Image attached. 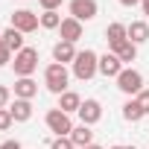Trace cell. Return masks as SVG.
Wrapping results in <instances>:
<instances>
[{
	"mask_svg": "<svg viewBox=\"0 0 149 149\" xmlns=\"http://www.w3.org/2000/svg\"><path fill=\"white\" fill-rule=\"evenodd\" d=\"M67 82H70V73H67V64L50 61V64L44 67V88H47L50 94L61 97L64 91H70V88H67Z\"/></svg>",
	"mask_w": 149,
	"mask_h": 149,
	"instance_id": "1",
	"label": "cell"
},
{
	"mask_svg": "<svg viewBox=\"0 0 149 149\" xmlns=\"http://www.w3.org/2000/svg\"><path fill=\"white\" fill-rule=\"evenodd\" d=\"M100 73V56L94 53V50H79V56H76V61H73V76H76L79 82H88V79H94Z\"/></svg>",
	"mask_w": 149,
	"mask_h": 149,
	"instance_id": "2",
	"label": "cell"
},
{
	"mask_svg": "<svg viewBox=\"0 0 149 149\" xmlns=\"http://www.w3.org/2000/svg\"><path fill=\"white\" fill-rule=\"evenodd\" d=\"M12 67H15V76H18V79L32 76V73L38 70V50H35V47H24L21 53H15Z\"/></svg>",
	"mask_w": 149,
	"mask_h": 149,
	"instance_id": "3",
	"label": "cell"
},
{
	"mask_svg": "<svg viewBox=\"0 0 149 149\" xmlns=\"http://www.w3.org/2000/svg\"><path fill=\"white\" fill-rule=\"evenodd\" d=\"M117 88L126 94V97H137L140 91H143V73L140 70H134V67H123V73L117 76Z\"/></svg>",
	"mask_w": 149,
	"mask_h": 149,
	"instance_id": "4",
	"label": "cell"
},
{
	"mask_svg": "<svg viewBox=\"0 0 149 149\" xmlns=\"http://www.w3.org/2000/svg\"><path fill=\"white\" fill-rule=\"evenodd\" d=\"M44 123H47L50 132H56V137H70V132H73V120L61 108H50L47 117H44Z\"/></svg>",
	"mask_w": 149,
	"mask_h": 149,
	"instance_id": "5",
	"label": "cell"
},
{
	"mask_svg": "<svg viewBox=\"0 0 149 149\" xmlns=\"http://www.w3.org/2000/svg\"><path fill=\"white\" fill-rule=\"evenodd\" d=\"M12 26H15L18 32L29 35V32H35V29L41 26V15H35V12H29V9H15V12H12Z\"/></svg>",
	"mask_w": 149,
	"mask_h": 149,
	"instance_id": "6",
	"label": "cell"
},
{
	"mask_svg": "<svg viewBox=\"0 0 149 149\" xmlns=\"http://www.w3.org/2000/svg\"><path fill=\"white\" fill-rule=\"evenodd\" d=\"M67 12H70V18H76L79 24H85V21H94L97 18L100 6H97V0H70Z\"/></svg>",
	"mask_w": 149,
	"mask_h": 149,
	"instance_id": "7",
	"label": "cell"
},
{
	"mask_svg": "<svg viewBox=\"0 0 149 149\" xmlns=\"http://www.w3.org/2000/svg\"><path fill=\"white\" fill-rule=\"evenodd\" d=\"M76 114H79V123L97 126V123L102 120V105H100V100H82V108H79Z\"/></svg>",
	"mask_w": 149,
	"mask_h": 149,
	"instance_id": "8",
	"label": "cell"
},
{
	"mask_svg": "<svg viewBox=\"0 0 149 149\" xmlns=\"http://www.w3.org/2000/svg\"><path fill=\"white\" fill-rule=\"evenodd\" d=\"M105 41H108V47H111V53H114L117 47H123V44L129 41V26L120 24V21L108 24V26H105Z\"/></svg>",
	"mask_w": 149,
	"mask_h": 149,
	"instance_id": "9",
	"label": "cell"
},
{
	"mask_svg": "<svg viewBox=\"0 0 149 149\" xmlns=\"http://www.w3.org/2000/svg\"><path fill=\"white\" fill-rule=\"evenodd\" d=\"M76 56H79L76 44H70V41H56L53 44V61H58V64H73Z\"/></svg>",
	"mask_w": 149,
	"mask_h": 149,
	"instance_id": "10",
	"label": "cell"
},
{
	"mask_svg": "<svg viewBox=\"0 0 149 149\" xmlns=\"http://www.w3.org/2000/svg\"><path fill=\"white\" fill-rule=\"evenodd\" d=\"M123 67H126V64H123L114 53H102V56H100V73H102L105 79H117L120 73H123Z\"/></svg>",
	"mask_w": 149,
	"mask_h": 149,
	"instance_id": "11",
	"label": "cell"
},
{
	"mask_svg": "<svg viewBox=\"0 0 149 149\" xmlns=\"http://www.w3.org/2000/svg\"><path fill=\"white\" fill-rule=\"evenodd\" d=\"M58 32H61V41H70V44H76V41L82 38V32H85V29H82V24H79L76 18H70V15H67V18L61 21Z\"/></svg>",
	"mask_w": 149,
	"mask_h": 149,
	"instance_id": "12",
	"label": "cell"
},
{
	"mask_svg": "<svg viewBox=\"0 0 149 149\" xmlns=\"http://www.w3.org/2000/svg\"><path fill=\"white\" fill-rule=\"evenodd\" d=\"M15 100H32L38 94V82L32 76H24V79H15V88H12Z\"/></svg>",
	"mask_w": 149,
	"mask_h": 149,
	"instance_id": "13",
	"label": "cell"
},
{
	"mask_svg": "<svg viewBox=\"0 0 149 149\" xmlns=\"http://www.w3.org/2000/svg\"><path fill=\"white\" fill-rule=\"evenodd\" d=\"M9 111H12L15 123H26V120H32V100H15V102H9Z\"/></svg>",
	"mask_w": 149,
	"mask_h": 149,
	"instance_id": "14",
	"label": "cell"
},
{
	"mask_svg": "<svg viewBox=\"0 0 149 149\" xmlns=\"http://www.w3.org/2000/svg\"><path fill=\"white\" fill-rule=\"evenodd\" d=\"M56 108H61L64 114H76L79 108H82V97L76 94V91H64L61 97H58V105Z\"/></svg>",
	"mask_w": 149,
	"mask_h": 149,
	"instance_id": "15",
	"label": "cell"
},
{
	"mask_svg": "<svg viewBox=\"0 0 149 149\" xmlns=\"http://www.w3.org/2000/svg\"><path fill=\"white\" fill-rule=\"evenodd\" d=\"M70 140H73V146H76V149H82V146H91V143H94V132H91V126H85V123L73 126V132H70Z\"/></svg>",
	"mask_w": 149,
	"mask_h": 149,
	"instance_id": "16",
	"label": "cell"
},
{
	"mask_svg": "<svg viewBox=\"0 0 149 149\" xmlns=\"http://www.w3.org/2000/svg\"><path fill=\"white\" fill-rule=\"evenodd\" d=\"M129 41L132 44H146L149 41V24L146 21H132L129 24Z\"/></svg>",
	"mask_w": 149,
	"mask_h": 149,
	"instance_id": "17",
	"label": "cell"
},
{
	"mask_svg": "<svg viewBox=\"0 0 149 149\" xmlns=\"http://www.w3.org/2000/svg\"><path fill=\"white\" fill-rule=\"evenodd\" d=\"M3 44H6V50L9 53H21L26 44H24V32H18L15 26H9V29H3Z\"/></svg>",
	"mask_w": 149,
	"mask_h": 149,
	"instance_id": "18",
	"label": "cell"
},
{
	"mask_svg": "<svg viewBox=\"0 0 149 149\" xmlns=\"http://www.w3.org/2000/svg\"><path fill=\"white\" fill-rule=\"evenodd\" d=\"M114 56H117V58H120L123 64H132V61L137 58V44H132V41H126L123 47H117V50H114Z\"/></svg>",
	"mask_w": 149,
	"mask_h": 149,
	"instance_id": "19",
	"label": "cell"
},
{
	"mask_svg": "<svg viewBox=\"0 0 149 149\" xmlns=\"http://www.w3.org/2000/svg\"><path fill=\"white\" fill-rule=\"evenodd\" d=\"M146 114L140 111V105H137V100H129L126 105H123V120H129V123H140Z\"/></svg>",
	"mask_w": 149,
	"mask_h": 149,
	"instance_id": "20",
	"label": "cell"
},
{
	"mask_svg": "<svg viewBox=\"0 0 149 149\" xmlns=\"http://www.w3.org/2000/svg\"><path fill=\"white\" fill-rule=\"evenodd\" d=\"M61 21H64V18H61L58 12H44V15H41V29H58Z\"/></svg>",
	"mask_w": 149,
	"mask_h": 149,
	"instance_id": "21",
	"label": "cell"
},
{
	"mask_svg": "<svg viewBox=\"0 0 149 149\" xmlns=\"http://www.w3.org/2000/svg\"><path fill=\"white\" fill-rule=\"evenodd\" d=\"M12 123H15L12 111H9V108H0V132H9V129H12Z\"/></svg>",
	"mask_w": 149,
	"mask_h": 149,
	"instance_id": "22",
	"label": "cell"
},
{
	"mask_svg": "<svg viewBox=\"0 0 149 149\" xmlns=\"http://www.w3.org/2000/svg\"><path fill=\"white\" fill-rule=\"evenodd\" d=\"M12 56H15V53H9V50H6V44H3V32H0V67L12 64Z\"/></svg>",
	"mask_w": 149,
	"mask_h": 149,
	"instance_id": "23",
	"label": "cell"
},
{
	"mask_svg": "<svg viewBox=\"0 0 149 149\" xmlns=\"http://www.w3.org/2000/svg\"><path fill=\"white\" fill-rule=\"evenodd\" d=\"M50 149H76V146H73V140H70V137H53Z\"/></svg>",
	"mask_w": 149,
	"mask_h": 149,
	"instance_id": "24",
	"label": "cell"
},
{
	"mask_svg": "<svg viewBox=\"0 0 149 149\" xmlns=\"http://www.w3.org/2000/svg\"><path fill=\"white\" fill-rule=\"evenodd\" d=\"M134 100H137V105H140V111H143V114H149V91L143 88V91H140V94H137Z\"/></svg>",
	"mask_w": 149,
	"mask_h": 149,
	"instance_id": "25",
	"label": "cell"
},
{
	"mask_svg": "<svg viewBox=\"0 0 149 149\" xmlns=\"http://www.w3.org/2000/svg\"><path fill=\"white\" fill-rule=\"evenodd\" d=\"M38 3H41L44 12H58V6L64 3V0H38Z\"/></svg>",
	"mask_w": 149,
	"mask_h": 149,
	"instance_id": "26",
	"label": "cell"
},
{
	"mask_svg": "<svg viewBox=\"0 0 149 149\" xmlns=\"http://www.w3.org/2000/svg\"><path fill=\"white\" fill-rule=\"evenodd\" d=\"M9 100H12V88L0 85V108H9Z\"/></svg>",
	"mask_w": 149,
	"mask_h": 149,
	"instance_id": "27",
	"label": "cell"
},
{
	"mask_svg": "<svg viewBox=\"0 0 149 149\" xmlns=\"http://www.w3.org/2000/svg\"><path fill=\"white\" fill-rule=\"evenodd\" d=\"M0 149H24L18 140H3V143H0Z\"/></svg>",
	"mask_w": 149,
	"mask_h": 149,
	"instance_id": "28",
	"label": "cell"
},
{
	"mask_svg": "<svg viewBox=\"0 0 149 149\" xmlns=\"http://www.w3.org/2000/svg\"><path fill=\"white\" fill-rule=\"evenodd\" d=\"M143 0H120V6H140Z\"/></svg>",
	"mask_w": 149,
	"mask_h": 149,
	"instance_id": "29",
	"label": "cell"
},
{
	"mask_svg": "<svg viewBox=\"0 0 149 149\" xmlns=\"http://www.w3.org/2000/svg\"><path fill=\"white\" fill-rule=\"evenodd\" d=\"M140 6H143V15L149 18V0H143V3H140Z\"/></svg>",
	"mask_w": 149,
	"mask_h": 149,
	"instance_id": "30",
	"label": "cell"
},
{
	"mask_svg": "<svg viewBox=\"0 0 149 149\" xmlns=\"http://www.w3.org/2000/svg\"><path fill=\"white\" fill-rule=\"evenodd\" d=\"M82 149H102V146H97V143H91V146H82Z\"/></svg>",
	"mask_w": 149,
	"mask_h": 149,
	"instance_id": "31",
	"label": "cell"
},
{
	"mask_svg": "<svg viewBox=\"0 0 149 149\" xmlns=\"http://www.w3.org/2000/svg\"><path fill=\"white\" fill-rule=\"evenodd\" d=\"M123 149H137V146H123Z\"/></svg>",
	"mask_w": 149,
	"mask_h": 149,
	"instance_id": "32",
	"label": "cell"
},
{
	"mask_svg": "<svg viewBox=\"0 0 149 149\" xmlns=\"http://www.w3.org/2000/svg\"><path fill=\"white\" fill-rule=\"evenodd\" d=\"M111 149H123V146H111Z\"/></svg>",
	"mask_w": 149,
	"mask_h": 149,
	"instance_id": "33",
	"label": "cell"
}]
</instances>
